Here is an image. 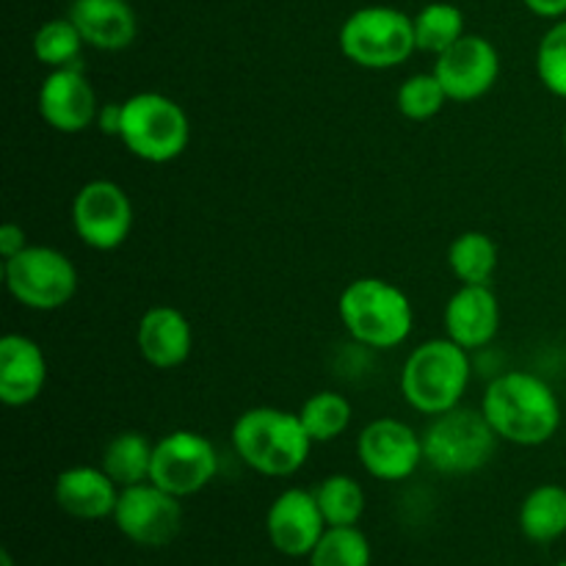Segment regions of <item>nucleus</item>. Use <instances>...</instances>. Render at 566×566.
<instances>
[{
    "mask_svg": "<svg viewBox=\"0 0 566 566\" xmlns=\"http://www.w3.org/2000/svg\"><path fill=\"white\" fill-rule=\"evenodd\" d=\"M481 412L497 440L520 448H539L562 429V401L542 376L509 370L495 376L481 398Z\"/></svg>",
    "mask_w": 566,
    "mask_h": 566,
    "instance_id": "f257e3e1",
    "label": "nucleus"
},
{
    "mask_svg": "<svg viewBox=\"0 0 566 566\" xmlns=\"http://www.w3.org/2000/svg\"><path fill=\"white\" fill-rule=\"evenodd\" d=\"M232 448L247 468L269 479H287L307 464L315 442L298 412L280 407H252L232 423Z\"/></svg>",
    "mask_w": 566,
    "mask_h": 566,
    "instance_id": "f03ea898",
    "label": "nucleus"
},
{
    "mask_svg": "<svg viewBox=\"0 0 566 566\" xmlns=\"http://www.w3.org/2000/svg\"><path fill=\"white\" fill-rule=\"evenodd\" d=\"M340 324L359 346L390 352L407 343L415 326V310L407 293L381 276L348 282L337 302Z\"/></svg>",
    "mask_w": 566,
    "mask_h": 566,
    "instance_id": "7ed1b4c3",
    "label": "nucleus"
},
{
    "mask_svg": "<svg viewBox=\"0 0 566 566\" xmlns=\"http://www.w3.org/2000/svg\"><path fill=\"white\" fill-rule=\"evenodd\" d=\"M470 352L451 337H434L412 348L401 368L403 401L420 415L451 412L462 407L470 387Z\"/></svg>",
    "mask_w": 566,
    "mask_h": 566,
    "instance_id": "20e7f679",
    "label": "nucleus"
},
{
    "mask_svg": "<svg viewBox=\"0 0 566 566\" xmlns=\"http://www.w3.org/2000/svg\"><path fill=\"white\" fill-rule=\"evenodd\" d=\"M119 142L144 164H171L191 142V119L175 97L160 92H138L125 99V122Z\"/></svg>",
    "mask_w": 566,
    "mask_h": 566,
    "instance_id": "39448f33",
    "label": "nucleus"
},
{
    "mask_svg": "<svg viewBox=\"0 0 566 566\" xmlns=\"http://www.w3.org/2000/svg\"><path fill=\"white\" fill-rule=\"evenodd\" d=\"M340 53L363 70H396L418 50L415 22L392 6H363L352 11L337 33Z\"/></svg>",
    "mask_w": 566,
    "mask_h": 566,
    "instance_id": "423d86ee",
    "label": "nucleus"
},
{
    "mask_svg": "<svg viewBox=\"0 0 566 566\" xmlns=\"http://www.w3.org/2000/svg\"><path fill=\"white\" fill-rule=\"evenodd\" d=\"M497 446V434L484 412L457 407L431 418L423 431V459L442 475H470L484 468Z\"/></svg>",
    "mask_w": 566,
    "mask_h": 566,
    "instance_id": "0eeeda50",
    "label": "nucleus"
},
{
    "mask_svg": "<svg viewBox=\"0 0 566 566\" xmlns=\"http://www.w3.org/2000/svg\"><path fill=\"white\" fill-rule=\"evenodd\" d=\"M6 291L17 304L36 313H55L77 293V269L61 249L28 243L14 258L3 260Z\"/></svg>",
    "mask_w": 566,
    "mask_h": 566,
    "instance_id": "6e6552de",
    "label": "nucleus"
},
{
    "mask_svg": "<svg viewBox=\"0 0 566 566\" xmlns=\"http://www.w3.org/2000/svg\"><path fill=\"white\" fill-rule=\"evenodd\" d=\"M133 202L114 180H88L72 199V230L83 247L94 252H114L133 232Z\"/></svg>",
    "mask_w": 566,
    "mask_h": 566,
    "instance_id": "1a4fd4ad",
    "label": "nucleus"
},
{
    "mask_svg": "<svg viewBox=\"0 0 566 566\" xmlns=\"http://www.w3.org/2000/svg\"><path fill=\"white\" fill-rule=\"evenodd\" d=\"M216 475H219V453L213 442L199 431L177 429L155 440L149 481L160 490L182 501L210 486Z\"/></svg>",
    "mask_w": 566,
    "mask_h": 566,
    "instance_id": "9d476101",
    "label": "nucleus"
},
{
    "mask_svg": "<svg viewBox=\"0 0 566 566\" xmlns=\"http://www.w3.org/2000/svg\"><path fill=\"white\" fill-rule=\"evenodd\" d=\"M125 539L142 547H166L182 528V503L153 481L125 486L111 517Z\"/></svg>",
    "mask_w": 566,
    "mask_h": 566,
    "instance_id": "9b49d317",
    "label": "nucleus"
},
{
    "mask_svg": "<svg viewBox=\"0 0 566 566\" xmlns=\"http://www.w3.org/2000/svg\"><path fill=\"white\" fill-rule=\"evenodd\" d=\"M437 81L453 103H473L490 94L501 77V53L479 33H464L446 53L434 55Z\"/></svg>",
    "mask_w": 566,
    "mask_h": 566,
    "instance_id": "f8f14e48",
    "label": "nucleus"
},
{
    "mask_svg": "<svg viewBox=\"0 0 566 566\" xmlns=\"http://www.w3.org/2000/svg\"><path fill=\"white\" fill-rule=\"evenodd\" d=\"M357 457L376 481H407L423 459V434L398 418H376L359 431Z\"/></svg>",
    "mask_w": 566,
    "mask_h": 566,
    "instance_id": "ddd939ff",
    "label": "nucleus"
},
{
    "mask_svg": "<svg viewBox=\"0 0 566 566\" xmlns=\"http://www.w3.org/2000/svg\"><path fill=\"white\" fill-rule=\"evenodd\" d=\"M39 116L48 122L53 130L75 136L97 122V94L88 81L83 64L61 66L50 70L36 94Z\"/></svg>",
    "mask_w": 566,
    "mask_h": 566,
    "instance_id": "4468645a",
    "label": "nucleus"
},
{
    "mask_svg": "<svg viewBox=\"0 0 566 566\" xmlns=\"http://www.w3.org/2000/svg\"><path fill=\"white\" fill-rule=\"evenodd\" d=\"M326 517L318 506L315 492L291 486L280 492L265 512V534L274 551L287 558H304L315 551L326 534Z\"/></svg>",
    "mask_w": 566,
    "mask_h": 566,
    "instance_id": "2eb2a0df",
    "label": "nucleus"
},
{
    "mask_svg": "<svg viewBox=\"0 0 566 566\" xmlns=\"http://www.w3.org/2000/svg\"><path fill=\"white\" fill-rule=\"evenodd\" d=\"M119 492V484L103 468H88V464L61 470L53 486L55 506L66 517L83 520V523H99V520L114 517Z\"/></svg>",
    "mask_w": 566,
    "mask_h": 566,
    "instance_id": "dca6fc26",
    "label": "nucleus"
},
{
    "mask_svg": "<svg viewBox=\"0 0 566 566\" xmlns=\"http://www.w3.org/2000/svg\"><path fill=\"white\" fill-rule=\"evenodd\" d=\"M446 337L468 352L484 348L501 329V302L490 285H459L442 310Z\"/></svg>",
    "mask_w": 566,
    "mask_h": 566,
    "instance_id": "f3484780",
    "label": "nucleus"
},
{
    "mask_svg": "<svg viewBox=\"0 0 566 566\" xmlns=\"http://www.w3.org/2000/svg\"><path fill=\"white\" fill-rule=\"evenodd\" d=\"M48 385V357L44 348L28 335L0 337V401L6 407H28Z\"/></svg>",
    "mask_w": 566,
    "mask_h": 566,
    "instance_id": "a211bd4d",
    "label": "nucleus"
},
{
    "mask_svg": "<svg viewBox=\"0 0 566 566\" xmlns=\"http://www.w3.org/2000/svg\"><path fill=\"white\" fill-rule=\"evenodd\" d=\"M136 346L144 363L155 370H175L191 357L193 329L177 307L155 304L138 321Z\"/></svg>",
    "mask_w": 566,
    "mask_h": 566,
    "instance_id": "6ab92c4d",
    "label": "nucleus"
},
{
    "mask_svg": "<svg viewBox=\"0 0 566 566\" xmlns=\"http://www.w3.org/2000/svg\"><path fill=\"white\" fill-rule=\"evenodd\" d=\"M70 17L83 42L103 53H119L136 42L138 20L127 0H72Z\"/></svg>",
    "mask_w": 566,
    "mask_h": 566,
    "instance_id": "aec40b11",
    "label": "nucleus"
},
{
    "mask_svg": "<svg viewBox=\"0 0 566 566\" xmlns=\"http://www.w3.org/2000/svg\"><path fill=\"white\" fill-rule=\"evenodd\" d=\"M520 531L536 545H551L566 534V486L542 484L520 506Z\"/></svg>",
    "mask_w": 566,
    "mask_h": 566,
    "instance_id": "412c9836",
    "label": "nucleus"
},
{
    "mask_svg": "<svg viewBox=\"0 0 566 566\" xmlns=\"http://www.w3.org/2000/svg\"><path fill=\"white\" fill-rule=\"evenodd\" d=\"M153 453L155 442L147 434H142V431H119L103 448L99 468L119 484V490H125V486L149 481V475H153Z\"/></svg>",
    "mask_w": 566,
    "mask_h": 566,
    "instance_id": "4be33fe9",
    "label": "nucleus"
},
{
    "mask_svg": "<svg viewBox=\"0 0 566 566\" xmlns=\"http://www.w3.org/2000/svg\"><path fill=\"white\" fill-rule=\"evenodd\" d=\"M497 243L486 232L468 230L457 235L448 247V265L459 285H490L497 271Z\"/></svg>",
    "mask_w": 566,
    "mask_h": 566,
    "instance_id": "5701e85b",
    "label": "nucleus"
},
{
    "mask_svg": "<svg viewBox=\"0 0 566 566\" xmlns=\"http://www.w3.org/2000/svg\"><path fill=\"white\" fill-rule=\"evenodd\" d=\"M298 418H302V426L310 434V440L332 442L348 431L354 418V407L346 396H340V392L318 390L302 403Z\"/></svg>",
    "mask_w": 566,
    "mask_h": 566,
    "instance_id": "b1692460",
    "label": "nucleus"
},
{
    "mask_svg": "<svg viewBox=\"0 0 566 566\" xmlns=\"http://www.w3.org/2000/svg\"><path fill=\"white\" fill-rule=\"evenodd\" d=\"M83 48H86V42H83L81 31L70 17H55V20L42 22L33 33V59L48 70L83 64Z\"/></svg>",
    "mask_w": 566,
    "mask_h": 566,
    "instance_id": "393cba45",
    "label": "nucleus"
},
{
    "mask_svg": "<svg viewBox=\"0 0 566 566\" xmlns=\"http://www.w3.org/2000/svg\"><path fill=\"white\" fill-rule=\"evenodd\" d=\"M418 50L431 55L446 53L464 36V11L453 3H429L412 17Z\"/></svg>",
    "mask_w": 566,
    "mask_h": 566,
    "instance_id": "a878e982",
    "label": "nucleus"
},
{
    "mask_svg": "<svg viewBox=\"0 0 566 566\" xmlns=\"http://www.w3.org/2000/svg\"><path fill=\"white\" fill-rule=\"evenodd\" d=\"M315 497H318V506L329 528L357 525L365 514L363 484L348 473L326 475L318 484V490H315Z\"/></svg>",
    "mask_w": 566,
    "mask_h": 566,
    "instance_id": "bb28decb",
    "label": "nucleus"
},
{
    "mask_svg": "<svg viewBox=\"0 0 566 566\" xmlns=\"http://www.w3.org/2000/svg\"><path fill=\"white\" fill-rule=\"evenodd\" d=\"M374 551L357 525L326 528L315 551L310 553V566H370Z\"/></svg>",
    "mask_w": 566,
    "mask_h": 566,
    "instance_id": "cd10ccee",
    "label": "nucleus"
},
{
    "mask_svg": "<svg viewBox=\"0 0 566 566\" xmlns=\"http://www.w3.org/2000/svg\"><path fill=\"white\" fill-rule=\"evenodd\" d=\"M448 94L442 88V83L437 81L434 72H418V75H409L407 81L398 86L396 105L398 114L409 122H429L446 108Z\"/></svg>",
    "mask_w": 566,
    "mask_h": 566,
    "instance_id": "c85d7f7f",
    "label": "nucleus"
},
{
    "mask_svg": "<svg viewBox=\"0 0 566 566\" xmlns=\"http://www.w3.org/2000/svg\"><path fill=\"white\" fill-rule=\"evenodd\" d=\"M536 75L542 86L566 99V20H556L536 48Z\"/></svg>",
    "mask_w": 566,
    "mask_h": 566,
    "instance_id": "c756f323",
    "label": "nucleus"
},
{
    "mask_svg": "<svg viewBox=\"0 0 566 566\" xmlns=\"http://www.w3.org/2000/svg\"><path fill=\"white\" fill-rule=\"evenodd\" d=\"M122 122H125V99H114V103H103L97 111V130L103 136L119 138L122 133Z\"/></svg>",
    "mask_w": 566,
    "mask_h": 566,
    "instance_id": "7c9ffc66",
    "label": "nucleus"
},
{
    "mask_svg": "<svg viewBox=\"0 0 566 566\" xmlns=\"http://www.w3.org/2000/svg\"><path fill=\"white\" fill-rule=\"evenodd\" d=\"M25 247H28L25 230H22L20 224H14V221H6V224L0 227V258L3 260L14 258V254L22 252Z\"/></svg>",
    "mask_w": 566,
    "mask_h": 566,
    "instance_id": "2f4dec72",
    "label": "nucleus"
},
{
    "mask_svg": "<svg viewBox=\"0 0 566 566\" xmlns=\"http://www.w3.org/2000/svg\"><path fill=\"white\" fill-rule=\"evenodd\" d=\"M525 9L545 20H564L566 17V0H523Z\"/></svg>",
    "mask_w": 566,
    "mask_h": 566,
    "instance_id": "473e14b6",
    "label": "nucleus"
},
{
    "mask_svg": "<svg viewBox=\"0 0 566 566\" xmlns=\"http://www.w3.org/2000/svg\"><path fill=\"white\" fill-rule=\"evenodd\" d=\"M0 566H14V558H11L9 551L0 553Z\"/></svg>",
    "mask_w": 566,
    "mask_h": 566,
    "instance_id": "72a5a7b5",
    "label": "nucleus"
},
{
    "mask_svg": "<svg viewBox=\"0 0 566 566\" xmlns=\"http://www.w3.org/2000/svg\"><path fill=\"white\" fill-rule=\"evenodd\" d=\"M564 149H566V125H564Z\"/></svg>",
    "mask_w": 566,
    "mask_h": 566,
    "instance_id": "f704fd0d",
    "label": "nucleus"
},
{
    "mask_svg": "<svg viewBox=\"0 0 566 566\" xmlns=\"http://www.w3.org/2000/svg\"><path fill=\"white\" fill-rule=\"evenodd\" d=\"M556 566H566V562H558V564H556Z\"/></svg>",
    "mask_w": 566,
    "mask_h": 566,
    "instance_id": "c9c22d12",
    "label": "nucleus"
}]
</instances>
